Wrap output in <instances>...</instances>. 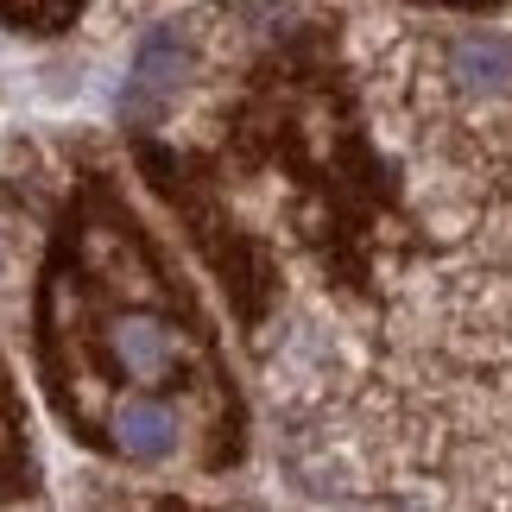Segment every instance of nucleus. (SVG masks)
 I'll return each instance as SVG.
<instances>
[{
    "label": "nucleus",
    "mask_w": 512,
    "mask_h": 512,
    "mask_svg": "<svg viewBox=\"0 0 512 512\" xmlns=\"http://www.w3.org/2000/svg\"><path fill=\"white\" fill-rule=\"evenodd\" d=\"M449 76H456V89L481 95V102L512 95V38H500V32L456 38V45H449Z\"/></svg>",
    "instance_id": "nucleus-4"
},
{
    "label": "nucleus",
    "mask_w": 512,
    "mask_h": 512,
    "mask_svg": "<svg viewBox=\"0 0 512 512\" xmlns=\"http://www.w3.org/2000/svg\"><path fill=\"white\" fill-rule=\"evenodd\" d=\"M108 430H114V449H121L127 462H165L177 449V437H184L177 411L159 405V399H121L114 418H108Z\"/></svg>",
    "instance_id": "nucleus-3"
},
{
    "label": "nucleus",
    "mask_w": 512,
    "mask_h": 512,
    "mask_svg": "<svg viewBox=\"0 0 512 512\" xmlns=\"http://www.w3.org/2000/svg\"><path fill=\"white\" fill-rule=\"evenodd\" d=\"M108 361L127 373V380H165L171 361H177V342L159 317L146 310H127V317L108 323Z\"/></svg>",
    "instance_id": "nucleus-2"
},
{
    "label": "nucleus",
    "mask_w": 512,
    "mask_h": 512,
    "mask_svg": "<svg viewBox=\"0 0 512 512\" xmlns=\"http://www.w3.org/2000/svg\"><path fill=\"white\" fill-rule=\"evenodd\" d=\"M184 70H190V32L184 26H159L140 45V64L127 76L121 108L127 114H159L165 95H177V83H184Z\"/></svg>",
    "instance_id": "nucleus-1"
}]
</instances>
